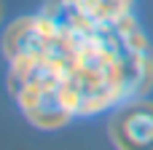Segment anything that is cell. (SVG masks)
I'll return each instance as SVG.
<instances>
[{
    "label": "cell",
    "instance_id": "7a4b0ae2",
    "mask_svg": "<svg viewBox=\"0 0 153 150\" xmlns=\"http://www.w3.org/2000/svg\"><path fill=\"white\" fill-rule=\"evenodd\" d=\"M108 137L116 150H153V102H126L108 121Z\"/></svg>",
    "mask_w": 153,
    "mask_h": 150
},
{
    "label": "cell",
    "instance_id": "6da1fadb",
    "mask_svg": "<svg viewBox=\"0 0 153 150\" xmlns=\"http://www.w3.org/2000/svg\"><path fill=\"white\" fill-rule=\"evenodd\" d=\"M8 91L43 132L140 99L153 86V46L134 0H46L3 35Z\"/></svg>",
    "mask_w": 153,
    "mask_h": 150
},
{
    "label": "cell",
    "instance_id": "3957f363",
    "mask_svg": "<svg viewBox=\"0 0 153 150\" xmlns=\"http://www.w3.org/2000/svg\"><path fill=\"white\" fill-rule=\"evenodd\" d=\"M0 21H3V3H0Z\"/></svg>",
    "mask_w": 153,
    "mask_h": 150
}]
</instances>
